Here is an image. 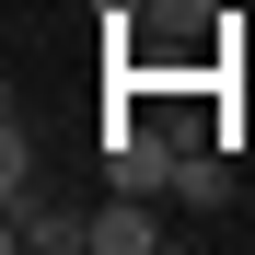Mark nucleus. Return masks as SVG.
<instances>
[{
  "label": "nucleus",
  "mask_w": 255,
  "mask_h": 255,
  "mask_svg": "<svg viewBox=\"0 0 255 255\" xmlns=\"http://www.w3.org/2000/svg\"><path fill=\"white\" fill-rule=\"evenodd\" d=\"M105 162H116V197H174V162H186V139H174V128H139V116H116V128H105Z\"/></svg>",
  "instance_id": "1"
},
{
  "label": "nucleus",
  "mask_w": 255,
  "mask_h": 255,
  "mask_svg": "<svg viewBox=\"0 0 255 255\" xmlns=\"http://www.w3.org/2000/svg\"><path fill=\"white\" fill-rule=\"evenodd\" d=\"M12 244L23 255H93V221H70V209L35 197V209H12Z\"/></svg>",
  "instance_id": "2"
},
{
  "label": "nucleus",
  "mask_w": 255,
  "mask_h": 255,
  "mask_svg": "<svg viewBox=\"0 0 255 255\" xmlns=\"http://www.w3.org/2000/svg\"><path fill=\"white\" fill-rule=\"evenodd\" d=\"M151 244H162V209H151V197L93 209V255H151Z\"/></svg>",
  "instance_id": "3"
},
{
  "label": "nucleus",
  "mask_w": 255,
  "mask_h": 255,
  "mask_svg": "<svg viewBox=\"0 0 255 255\" xmlns=\"http://www.w3.org/2000/svg\"><path fill=\"white\" fill-rule=\"evenodd\" d=\"M139 23L162 47H197V35H221V0H139Z\"/></svg>",
  "instance_id": "4"
},
{
  "label": "nucleus",
  "mask_w": 255,
  "mask_h": 255,
  "mask_svg": "<svg viewBox=\"0 0 255 255\" xmlns=\"http://www.w3.org/2000/svg\"><path fill=\"white\" fill-rule=\"evenodd\" d=\"M0 197H12V209L47 197V162H35V128H23V116H12V139H0Z\"/></svg>",
  "instance_id": "5"
},
{
  "label": "nucleus",
  "mask_w": 255,
  "mask_h": 255,
  "mask_svg": "<svg viewBox=\"0 0 255 255\" xmlns=\"http://www.w3.org/2000/svg\"><path fill=\"white\" fill-rule=\"evenodd\" d=\"M174 209H232V162L221 151H186L174 162Z\"/></svg>",
  "instance_id": "6"
}]
</instances>
